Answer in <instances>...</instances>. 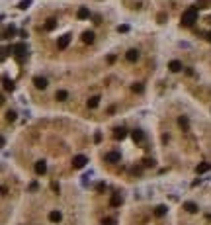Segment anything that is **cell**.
Here are the masks:
<instances>
[{"instance_id":"cell-17","label":"cell","mask_w":211,"mask_h":225,"mask_svg":"<svg viewBox=\"0 0 211 225\" xmlns=\"http://www.w3.org/2000/svg\"><path fill=\"white\" fill-rule=\"evenodd\" d=\"M125 135H127V131L123 127H117V129H115V133H113V137H115V139H119V141L125 139Z\"/></svg>"},{"instance_id":"cell-11","label":"cell","mask_w":211,"mask_h":225,"mask_svg":"<svg viewBox=\"0 0 211 225\" xmlns=\"http://www.w3.org/2000/svg\"><path fill=\"white\" fill-rule=\"evenodd\" d=\"M88 16H90L88 8H84V6H82V8H78V12H76V18H78V20H86Z\"/></svg>"},{"instance_id":"cell-16","label":"cell","mask_w":211,"mask_h":225,"mask_svg":"<svg viewBox=\"0 0 211 225\" xmlns=\"http://www.w3.org/2000/svg\"><path fill=\"white\" fill-rule=\"evenodd\" d=\"M166 211H168L166 206H156V207H155V215H156V217H162V215H166Z\"/></svg>"},{"instance_id":"cell-12","label":"cell","mask_w":211,"mask_h":225,"mask_svg":"<svg viewBox=\"0 0 211 225\" xmlns=\"http://www.w3.org/2000/svg\"><path fill=\"white\" fill-rule=\"evenodd\" d=\"M184 210L188 211V214H196V211H197V204H193V202H186V204H184Z\"/></svg>"},{"instance_id":"cell-32","label":"cell","mask_w":211,"mask_h":225,"mask_svg":"<svg viewBox=\"0 0 211 225\" xmlns=\"http://www.w3.org/2000/svg\"><path fill=\"white\" fill-rule=\"evenodd\" d=\"M166 20V14H158V22H164Z\"/></svg>"},{"instance_id":"cell-5","label":"cell","mask_w":211,"mask_h":225,"mask_svg":"<svg viewBox=\"0 0 211 225\" xmlns=\"http://www.w3.org/2000/svg\"><path fill=\"white\" fill-rule=\"evenodd\" d=\"M69 43H70V35L67 33V35L59 37V41H57V47H59V49H67V47H69Z\"/></svg>"},{"instance_id":"cell-24","label":"cell","mask_w":211,"mask_h":225,"mask_svg":"<svg viewBox=\"0 0 211 225\" xmlns=\"http://www.w3.org/2000/svg\"><path fill=\"white\" fill-rule=\"evenodd\" d=\"M30 4H31V0H22V2L18 4V8L20 10H26V8H30Z\"/></svg>"},{"instance_id":"cell-2","label":"cell","mask_w":211,"mask_h":225,"mask_svg":"<svg viewBox=\"0 0 211 225\" xmlns=\"http://www.w3.org/2000/svg\"><path fill=\"white\" fill-rule=\"evenodd\" d=\"M14 51H16V59H18V61H24V59H26L27 49H26V45H24V43H18V45L14 47Z\"/></svg>"},{"instance_id":"cell-27","label":"cell","mask_w":211,"mask_h":225,"mask_svg":"<svg viewBox=\"0 0 211 225\" xmlns=\"http://www.w3.org/2000/svg\"><path fill=\"white\" fill-rule=\"evenodd\" d=\"M133 92H143V84H133Z\"/></svg>"},{"instance_id":"cell-3","label":"cell","mask_w":211,"mask_h":225,"mask_svg":"<svg viewBox=\"0 0 211 225\" xmlns=\"http://www.w3.org/2000/svg\"><path fill=\"white\" fill-rule=\"evenodd\" d=\"M86 162H88V159H86L84 155H76V157L72 159V166H74V168H82Z\"/></svg>"},{"instance_id":"cell-13","label":"cell","mask_w":211,"mask_h":225,"mask_svg":"<svg viewBox=\"0 0 211 225\" xmlns=\"http://www.w3.org/2000/svg\"><path fill=\"white\" fill-rule=\"evenodd\" d=\"M61 219H63L61 211H51V214H49V221H53V223H59Z\"/></svg>"},{"instance_id":"cell-30","label":"cell","mask_w":211,"mask_h":225,"mask_svg":"<svg viewBox=\"0 0 211 225\" xmlns=\"http://www.w3.org/2000/svg\"><path fill=\"white\" fill-rule=\"evenodd\" d=\"M94 141H96V143H100V141H102V133H96V135H94Z\"/></svg>"},{"instance_id":"cell-15","label":"cell","mask_w":211,"mask_h":225,"mask_svg":"<svg viewBox=\"0 0 211 225\" xmlns=\"http://www.w3.org/2000/svg\"><path fill=\"white\" fill-rule=\"evenodd\" d=\"M209 168H211V162H201V165H197L196 172H197V174H201V172H207Z\"/></svg>"},{"instance_id":"cell-9","label":"cell","mask_w":211,"mask_h":225,"mask_svg":"<svg viewBox=\"0 0 211 225\" xmlns=\"http://www.w3.org/2000/svg\"><path fill=\"white\" fill-rule=\"evenodd\" d=\"M106 162H119V153L117 151H110L106 155Z\"/></svg>"},{"instance_id":"cell-26","label":"cell","mask_w":211,"mask_h":225,"mask_svg":"<svg viewBox=\"0 0 211 225\" xmlns=\"http://www.w3.org/2000/svg\"><path fill=\"white\" fill-rule=\"evenodd\" d=\"M102 225H115V219H111V217H106L104 221H102Z\"/></svg>"},{"instance_id":"cell-8","label":"cell","mask_w":211,"mask_h":225,"mask_svg":"<svg viewBox=\"0 0 211 225\" xmlns=\"http://www.w3.org/2000/svg\"><path fill=\"white\" fill-rule=\"evenodd\" d=\"M125 59L129 61V63L137 61V59H139V51H137V49H129V51H127V55H125Z\"/></svg>"},{"instance_id":"cell-21","label":"cell","mask_w":211,"mask_h":225,"mask_svg":"<svg viewBox=\"0 0 211 225\" xmlns=\"http://www.w3.org/2000/svg\"><path fill=\"white\" fill-rule=\"evenodd\" d=\"M98 104H100V96H92V98H88V108H96Z\"/></svg>"},{"instance_id":"cell-31","label":"cell","mask_w":211,"mask_h":225,"mask_svg":"<svg viewBox=\"0 0 211 225\" xmlns=\"http://www.w3.org/2000/svg\"><path fill=\"white\" fill-rule=\"evenodd\" d=\"M145 165H147V166H152V165H155V161H152V159H145Z\"/></svg>"},{"instance_id":"cell-6","label":"cell","mask_w":211,"mask_h":225,"mask_svg":"<svg viewBox=\"0 0 211 225\" xmlns=\"http://www.w3.org/2000/svg\"><path fill=\"white\" fill-rule=\"evenodd\" d=\"M34 84H35V88H47V78H43V77H35L34 78Z\"/></svg>"},{"instance_id":"cell-23","label":"cell","mask_w":211,"mask_h":225,"mask_svg":"<svg viewBox=\"0 0 211 225\" xmlns=\"http://www.w3.org/2000/svg\"><path fill=\"white\" fill-rule=\"evenodd\" d=\"M4 88H6V90H10V92L14 90V82H12L10 78H6V77H4Z\"/></svg>"},{"instance_id":"cell-29","label":"cell","mask_w":211,"mask_h":225,"mask_svg":"<svg viewBox=\"0 0 211 225\" xmlns=\"http://www.w3.org/2000/svg\"><path fill=\"white\" fill-rule=\"evenodd\" d=\"M96 188H98V192H104V190H106V184H104V182H100Z\"/></svg>"},{"instance_id":"cell-19","label":"cell","mask_w":211,"mask_h":225,"mask_svg":"<svg viewBox=\"0 0 211 225\" xmlns=\"http://www.w3.org/2000/svg\"><path fill=\"white\" fill-rule=\"evenodd\" d=\"M82 41H84V43H92L94 41V31H84L82 33Z\"/></svg>"},{"instance_id":"cell-1","label":"cell","mask_w":211,"mask_h":225,"mask_svg":"<svg viewBox=\"0 0 211 225\" xmlns=\"http://www.w3.org/2000/svg\"><path fill=\"white\" fill-rule=\"evenodd\" d=\"M193 22H197V8L196 6L188 8V10L182 14V26H184V28H190Z\"/></svg>"},{"instance_id":"cell-18","label":"cell","mask_w":211,"mask_h":225,"mask_svg":"<svg viewBox=\"0 0 211 225\" xmlns=\"http://www.w3.org/2000/svg\"><path fill=\"white\" fill-rule=\"evenodd\" d=\"M55 28H57V20H55V18H49L47 24H45V30H47V31H53Z\"/></svg>"},{"instance_id":"cell-4","label":"cell","mask_w":211,"mask_h":225,"mask_svg":"<svg viewBox=\"0 0 211 225\" xmlns=\"http://www.w3.org/2000/svg\"><path fill=\"white\" fill-rule=\"evenodd\" d=\"M131 137H133L135 143H143L145 141V133L141 131V129H133V131H131Z\"/></svg>"},{"instance_id":"cell-10","label":"cell","mask_w":211,"mask_h":225,"mask_svg":"<svg viewBox=\"0 0 211 225\" xmlns=\"http://www.w3.org/2000/svg\"><path fill=\"white\" fill-rule=\"evenodd\" d=\"M178 126L184 129V131H190V122H188L186 116H180V118H178Z\"/></svg>"},{"instance_id":"cell-22","label":"cell","mask_w":211,"mask_h":225,"mask_svg":"<svg viewBox=\"0 0 211 225\" xmlns=\"http://www.w3.org/2000/svg\"><path fill=\"white\" fill-rule=\"evenodd\" d=\"M110 204H111V206H113V207H117V206H119V204H121V196H119V194H115V196H111V200H110Z\"/></svg>"},{"instance_id":"cell-28","label":"cell","mask_w":211,"mask_h":225,"mask_svg":"<svg viewBox=\"0 0 211 225\" xmlns=\"http://www.w3.org/2000/svg\"><path fill=\"white\" fill-rule=\"evenodd\" d=\"M12 33H16V30H14V28H12V26H10V28H8V30H6V33H4V35H6V37H8V35H12Z\"/></svg>"},{"instance_id":"cell-7","label":"cell","mask_w":211,"mask_h":225,"mask_svg":"<svg viewBox=\"0 0 211 225\" xmlns=\"http://www.w3.org/2000/svg\"><path fill=\"white\" fill-rule=\"evenodd\" d=\"M35 172L37 174H45V172H47V162H45V161H37L35 162Z\"/></svg>"},{"instance_id":"cell-14","label":"cell","mask_w":211,"mask_h":225,"mask_svg":"<svg viewBox=\"0 0 211 225\" xmlns=\"http://www.w3.org/2000/svg\"><path fill=\"white\" fill-rule=\"evenodd\" d=\"M168 69H170L172 73H180V70H182V63H180V61H170Z\"/></svg>"},{"instance_id":"cell-25","label":"cell","mask_w":211,"mask_h":225,"mask_svg":"<svg viewBox=\"0 0 211 225\" xmlns=\"http://www.w3.org/2000/svg\"><path fill=\"white\" fill-rule=\"evenodd\" d=\"M6 119H8V122H14V119H16V112H6Z\"/></svg>"},{"instance_id":"cell-20","label":"cell","mask_w":211,"mask_h":225,"mask_svg":"<svg viewBox=\"0 0 211 225\" xmlns=\"http://www.w3.org/2000/svg\"><path fill=\"white\" fill-rule=\"evenodd\" d=\"M55 98L59 100V102H65V100L69 98V92H67V90H59V92L55 94Z\"/></svg>"}]
</instances>
